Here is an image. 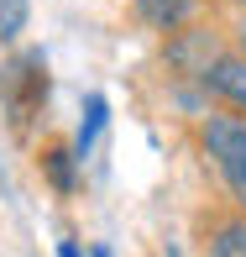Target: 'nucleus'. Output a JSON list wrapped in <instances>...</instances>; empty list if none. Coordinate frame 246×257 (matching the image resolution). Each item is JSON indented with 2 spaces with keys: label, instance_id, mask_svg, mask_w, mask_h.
Returning a JSON list of instances; mask_svg holds the SVG:
<instances>
[{
  "label": "nucleus",
  "instance_id": "obj_8",
  "mask_svg": "<svg viewBox=\"0 0 246 257\" xmlns=\"http://www.w3.org/2000/svg\"><path fill=\"white\" fill-rule=\"evenodd\" d=\"M48 173L58 189H74V153H48Z\"/></svg>",
  "mask_w": 246,
  "mask_h": 257
},
{
  "label": "nucleus",
  "instance_id": "obj_4",
  "mask_svg": "<svg viewBox=\"0 0 246 257\" xmlns=\"http://www.w3.org/2000/svg\"><path fill=\"white\" fill-rule=\"evenodd\" d=\"M194 6L199 0H136V16H142L147 27H157V32H178L183 21L194 16Z\"/></svg>",
  "mask_w": 246,
  "mask_h": 257
},
{
  "label": "nucleus",
  "instance_id": "obj_12",
  "mask_svg": "<svg viewBox=\"0 0 246 257\" xmlns=\"http://www.w3.org/2000/svg\"><path fill=\"white\" fill-rule=\"evenodd\" d=\"M236 6H246V0H236Z\"/></svg>",
  "mask_w": 246,
  "mask_h": 257
},
{
  "label": "nucleus",
  "instance_id": "obj_1",
  "mask_svg": "<svg viewBox=\"0 0 246 257\" xmlns=\"http://www.w3.org/2000/svg\"><path fill=\"white\" fill-rule=\"evenodd\" d=\"M199 142H204L209 163L220 168L225 189L236 194V205H246V121L241 115H209L199 126Z\"/></svg>",
  "mask_w": 246,
  "mask_h": 257
},
{
  "label": "nucleus",
  "instance_id": "obj_10",
  "mask_svg": "<svg viewBox=\"0 0 246 257\" xmlns=\"http://www.w3.org/2000/svg\"><path fill=\"white\" fill-rule=\"evenodd\" d=\"M95 257H110V247H95Z\"/></svg>",
  "mask_w": 246,
  "mask_h": 257
},
{
  "label": "nucleus",
  "instance_id": "obj_6",
  "mask_svg": "<svg viewBox=\"0 0 246 257\" xmlns=\"http://www.w3.org/2000/svg\"><path fill=\"white\" fill-rule=\"evenodd\" d=\"M209 257H246V220H220L209 236Z\"/></svg>",
  "mask_w": 246,
  "mask_h": 257
},
{
  "label": "nucleus",
  "instance_id": "obj_11",
  "mask_svg": "<svg viewBox=\"0 0 246 257\" xmlns=\"http://www.w3.org/2000/svg\"><path fill=\"white\" fill-rule=\"evenodd\" d=\"M168 257H178V247H168Z\"/></svg>",
  "mask_w": 246,
  "mask_h": 257
},
{
  "label": "nucleus",
  "instance_id": "obj_7",
  "mask_svg": "<svg viewBox=\"0 0 246 257\" xmlns=\"http://www.w3.org/2000/svg\"><path fill=\"white\" fill-rule=\"evenodd\" d=\"M27 16H32V0H0V42L27 32Z\"/></svg>",
  "mask_w": 246,
  "mask_h": 257
},
{
  "label": "nucleus",
  "instance_id": "obj_9",
  "mask_svg": "<svg viewBox=\"0 0 246 257\" xmlns=\"http://www.w3.org/2000/svg\"><path fill=\"white\" fill-rule=\"evenodd\" d=\"M58 257H84V252H79L74 241H63V247H58Z\"/></svg>",
  "mask_w": 246,
  "mask_h": 257
},
{
  "label": "nucleus",
  "instance_id": "obj_3",
  "mask_svg": "<svg viewBox=\"0 0 246 257\" xmlns=\"http://www.w3.org/2000/svg\"><path fill=\"white\" fill-rule=\"evenodd\" d=\"M215 58H220V48H215V37H209V32H183V37L168 42V63L183 68V74H194L199 84H204V74H209V63H215Z\"/></svg>",
  "mask_w": 246,
  "mask_h": 257
},
{
  "label": "nucleus",
  "instance_id": "obj_5",
  "mask_svg": "<svg viewBox=\"0 0 246 257\" xmlns=\"http://www.w3.org/2000/svg\"><path fill=\"white\" fill-rule=\"evenodd\" d=\"M105 115H110V105H105V95H89V105H84V126H79V137H74V158H79V163L89 158L95 137L105 132Z\"/></svg>",
  "mask_w": 246,
  "mask_h": 257
},
{
  "label": "nucleus",
  "instance_id": "obj_2",
  "mask_svg": "<svg viewBox=\"0 0 246 257\" xmlns=\"http://www.w3.org/2000/svg\"><path fill=\"white\" fill-rule=\"evenodd\" d=\"M204 89H215L230 110H246V53H220L204 74Z\"/></svg>",
  "mask_w": 246,
  "mask_h": 257
}]
</instances>
